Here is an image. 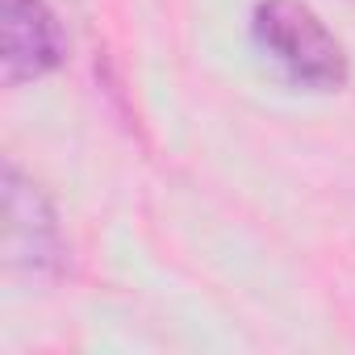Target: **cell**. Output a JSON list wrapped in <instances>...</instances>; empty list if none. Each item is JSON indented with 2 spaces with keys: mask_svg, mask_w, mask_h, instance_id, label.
<instances>
[{
  "mask_svg": "<svg viewBox=\"0 0 355 355\" xmlns=\"http://www.w3.org/2000/svg\"><path fill=\"white\" fill-rule=\"evenodd\" d=\"M251 34L255 46L272 55L284 76L309 92H334L351 76L343 42L301 0H259L251 13Z\"/></svg>",
  "mask_w": 355,
  "mask_h": 355,
  "instance_id": "cell-1",
  "label": "cell"
},
{
  "mask_svg": "<svg viewBox=\"0 0 355 355\" xmlns=\"http://www.w3.org/2000/svg\"><path fill=\"white\" fill-rule=\"evenodd\" d=\"M5 259L26 276H59L67 259V243L46 193L21 175L17 163H5Z\"/></svg>",
  "mask_w": 355,
  "mask_h": 355,
  "instance_id": "cell-2",
  "label": "cell"
},
{
  "mask_svg": "<svg viewBox=\"0 0 355 355\" xmlns=\"http://www.w3.org/2000/svg\"><path fill=\"white\" fill-rule=\"evenodd\" d=\"M67 63V34L46 0H0V80L34 84Z\"/></svg>",
  "mask_w": 355,
  "mask_h": 355,
  "instance_id": "cell-3",
  "label": "cell"
}]
</instances>
